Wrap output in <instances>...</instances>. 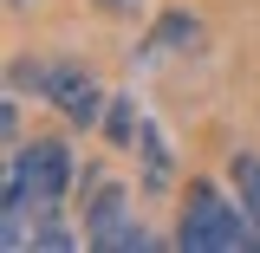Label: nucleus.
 Returning <instances> with one entry per match:
<instances>
[{
    "label": "nucleus",
    "instance_id": "obj_1",
    "mask_svg": "<svg viewBox=\"0 0 260 253\" xmlns=\"http://www.w3.org/2000/svg\"><path fill=\"white\" fill-rule=\"evenodd\" d=\"M72 189V150L39 136L26 150L7 156V253H20V214L26 208H52Z\"/></svg>",
    "mask_w": 260,
    "mask_h": 253
},
{
    "label": "nucleus",
    "instance_id": "obj_2",
    "mask_svg": "<svg viewBox=\"0 0 260 253\" xmlns=\"http://www.w3.org/2000/svg\"><path fill=\"white\" fill-rule=\"evenodd\" d=\"M176 240H182L189 253H234V247H260L247 201H241V195L228 201L215 182H189V189H182V227H176Z\"/></svg>",
    "mask_w": 260,
    "mask_h": 253
},
{
    "label": "nucleus",
    "instance_id": "obj_3",
    "mask_svg": "<svg viewBox=\"0 0 260 253\" xmlns=\"http://www.w3.org/2000/svg\"><path fill=\"white\" fill-rule=\"evenodd\" d=\"M32 85L52 97V111H59L65 124H78V130L104 124V91H98L91 71H78V65H39V71H32Z\"/></svg>",
    "mask_w": 260,
    "mask_h": 253
},
{
    "label": "nucleus",
    "instance_id": "obj_4",
    "mask_svg": "<svg viewBox=\"0 0 260 253\" xmlns=\"http://www.w3.org/2000/svg\"><path fill=\"white\" fill-rule=\"evenodd\" d=\"M85 240L98 253H130V247H150V234L130 221V195L124 189H98L91 214H85Z\"/></svg>",
    "mask_w": 260,
    "mask_h": 253
},
{
    "label": "nucleus",
    "instance_id": "obj_5",
    "mask_svg": "<svg viewBox=\"0 0 260 253\" xmlns=\"http://www.w3.org/2000/svg\"><path fill=\"white\" fill-rule=\"evenodd\" d=\"M104 136H111V143L143 136V117H137V104H130V97H111V104H104Z\"/></svg>",
    "mask_w": 260,
    "mask_h": 253
},
{
    "label": "nucleus",
    "instance_id": "obj_6",
    "mask_svg": "<svg viewBox=\"0 0 260 253\" xmlns=\"http://www.w3.org/2000/svg\"><path fill=\"white\" fill-rule=\"evenodd\" d=\"M234 195L247 201V214H254V234H260V156H234Z\"/></svg>",
    "mask_w": 260,
    "mask_h": 253
},
{
    "label": "nucleus",
    "instance_id": "obj_7",
    "mask_svg": "<svg viewBox=\"0 0 260 253\" xmlns=\"http://www.w3.org/2000/svg\"><path fill=\"white\" fill-rule=\"evenodd\" d=\"M143 182H150V189L169 182V156H162V136H156V130H143Z\"/></svg>",
    "mask_w": 260,
    "mask_h": 253
},
{
    "label": "nucleus",
    "instance_id": "obj_8",
    "mask_svg": "<svg viewBox=\"0 0 260 253\" xmlns=\"http://www.w3.org/2000/svg\"><path fill=\"white\" fill-rule=\"evenodd\" d=\"M13 130H20V104H13V97H7V104H0V136H7V143H13Z\"/></svg>",
    "mask_w": 260,
    "mask_h": 253
},
{
    "label": "nucleus",
    "instance_id": "obj_9",
    "mask_svg": "<svg viewBox=\"0 0 260 253\" xmlns=\"http://www.w3.org/2000/svg\"><path fill=\"white\" fill-rule=\"evenodd\" d=\"M91 7H104V13H130L137 0H91Z\"/></svg>",
    "mask_w": 260,
    "mask_h": 253
}]
</instances>
